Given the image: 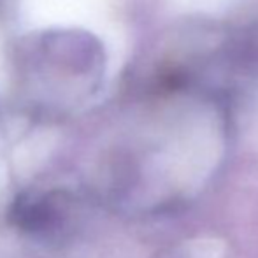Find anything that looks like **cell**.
I'll return each instance as SVG.
<instances>
[{"instance_id": "cell-1", "label": "cell", "mask_w": 258, "mask_h": 258, "mask_svg": "<svg viewBox=\"0 0 258 258\" xmlns=\"http://www.w3.org/2000/svg\"><path fill=\"white\" fill-rule=\"evenodd\" d=\"M13 223L18 225L21 230L27 232H39L46 230L56 220V211L46 199H20L13 206L11 211Z\"/></svg>"}]
</instances>
